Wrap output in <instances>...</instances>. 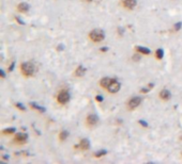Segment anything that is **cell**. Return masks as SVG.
<instances>
[{
	"label": "cell",
	"mask_w": 182,
	"mask_h": 164,
	"mask_svg": "<svg viewBox=\"0 0 182 164\" xmlns=\"http://www.w3.org/2000/svg\"><path fill=\"white\" fill-rule=\"evenodd\" d=\"M34 71H35V67L31 62H24L20 64V71L23 74L24 77H32L34 75Z\"/></svg>",
	"instance_id": "1"
},
{
	"label": "cell",
	"mask_w": 182,
	"mask_h": 164,
	"mask_svg": "<svg viewBox=\"0 0 182 164\" xmlns=\"http://www.w3.org/2000/svg\"><path fill=\"white\" fill-rule=\"evenodd\" d=\"M89 38L93 43H100L105 38V33L102 29H93L89 33Z\"/></svg>",
	"instance_id": "2"
},
{
	"label": "cell",
	"mask_w": 182,
	"mask_h": 164,
	"mask_svg": "<svg viewBox=\"0 0 182 164\" xmlns=\"http://www.w3.org/2000/svg\"><path fill=\"white\" fill-rule=\"evenodd\" d=\"M70 101V94L67 91H61L57 95V102L59 104H65Z\"/></svg>",
	"instance_id": "3"
},
{
	"label": "cell",
	"mask_w": 182,
	"mask_h": 164,
	"mask_svg": "<svg viewBox=\"0 0 182 164\" xmlns=\"http://www.w3.org/2000/svg\"><path fill=\"white\" fill-rule=\"evenodd\" d=\"M141 104V97H132L129 101H128V109L129 110H134L137 107H139V104Z\"/></svg>",
	"instance_id": "4"
},
{
	"label": "cell",
	"mask_w": 182,
	"mask_h": 164,
	"mask_svg": "<svg viewBox=\"0 0 182 164\" xmlns=\"http://www.w3.org/2000/svg\"><path fill=\"white\" fill-rule=\"evenodd\" d=\"M120 89H121V84H120V83H119L116 79H114L113 82H111V83L109 84V86H108L107 92L110 93V94H116L120 91Z\"/></svg>",
	"instance_id": "5"
},
{
	"label": "cell",
	"mask_w": 182,
	"mask_h": 164,
	"mask_svg": "<svg viewBox=\"0 0 182 164\" xmlns=\"http://www.w3.org/2000/svg\"><path fill=\"white\" fill-rule=\"evenodd\" d=\"M99 122V118H98V116L94 115V114H89L87 116V118H86V124H87L89 127H93L95 126L96 124Z\"/></svg>",
	"instance_id": "6"
},
{
	"label": "cell",
	"mask_w": 182,
	"mask_h": 164,
	"mask_svg": "<svg viewBox=\"0 0 182 164\" xmlns=\"http://www.w3.org/2000/svg\"><path fill=\"white\" fill-rule=\"evenodd\" d=\"M27 138H28V135H27L26 133L18 132V133H16L15 136H14V142H15V143H18V144H24V143L27 141Z\"/></svg>",
	"instance_id": "7"
},
{
	"label": "cell",
	"mask_w": 182,
	"mask_h": 164,
	"mask_svg": "<svg viewBox=\"0 0 182 164\" xmlns=\"http://www.w3.org/2000/svg\"><path fill=\"white\" fill-rule=\"evenodd\" d=\"M159 97H160V99H161V100L167 101V100H169V99H170L171 94H170V92H169V91H168L167 89H163L159 93Z\"/></svg>",
	"instance_id": "8"
},
{
	"label": "cell",
	"mask_w": 182,
	"mask_h": 164,
	"mask_svg": "<svg viewBox=\"0 0 182 164\" xmlns=\"http://www.w3.org/2000/svg\"><path fill=\"white\" fill-rule=\"evenodd\" d=\"M113 80H114L113 78H109V77H104V78H102L101 80H100V86H101L102 89H108V86H109V84L113 82Z\"/></svg>",
	"instance_id": "9"
},
{
	"label": "cell",
	"mask_w": 182,
	"mask_h": 164,
	"mask_svg": "<svg viewBox=\"0 0 182 164\" xmlns=\"http://www.w3.org/2000/svg\"><path fill=\"white\" fill-rule=\"evenodd\" d=\"M122 4H123V7H124L126 10H133L134 7H136L137 0H123V1H122Z\"/></svg>",
	"instance_id": "10"
},
{
	"label": "cell",
	"mask_w": 182,
	"mask_h": 164,
	"mask_svg": "<svg viewBox=\"0 0 182 164\" xmlns=\"http://www.w3.org/2000/svg\"><path fill=\"white\" fill-rule=\"evenodd\" d=\"M77 148H80L81 150H88V149L90 148V142L88 141L87 138H83V140H80L79 144L77 146H75Z\"/></svg>",
	"instance_id": "11"
},
{
	"label": "cell",
	"mask_w": 182,
	"mask_h": 164,
	"mask_svg": "<svg viewBox=\"0 0 182 164\" xmlns=\"http://www.w3.org/2000/svg\"><path fill=\"white\" fill-rule=\"evenodd\" d=\"M17 11L20 12V13H26V12L29 11V4L26 3V2H20V3L17 5Z\"/></svg>",
	"instance_id": "12"
},
{
	"label": "cell",
	"mask_w": 182,
	"mask_h": 164,
	"mask_svg": "<svg viewBox=\"0 0 182 164\" xmlns=\"http://www.w3.org/2000/svg\"><path fill=\"white\" fill-rule=\"evenodd\" d=\"M86 71H87V69H86L85 67L79 65V66L75 69V76L76 77H83L84 75L86 74Z\"/></svg>",
	"instance_id": "13"
},
{
	"label": "cell",
	"mask_w": 182,
	"mask_h": 164,
	"mask_svg": "<svg viewBox=\"0 0 182 164\" xmlns=\"http://www.w3.org/2000/svg\"><path fill=\"white\" fill-rule=\"evenodd\" d=\"M135 50L137 51V53H141V54H150V50H149L148 48L141 47V46L135 47Z\"/></svg>",
	"instance_id": "14"
},
{
	"label": "cell",
	"mask_w": 182,
	"mask_h": 164,
	"mask_svg": "<svg viewBox=\"0 0 182 164\" xmlns=\"http://www.w3.org/2000/svg\"><path fill=\"white\" fill-rule=\"evenodd\" d=\"M68 136H69V132L67 130H62L60 133H59V140H60V141H65Z\"/></svg>",
	"instance_id": "15"
},
{
	"label": "cell",
	"mask_w": 182,
	"mask_h": 164,
	"mask_svg": "<svg viewBox=\"0 0 182 164\" xmlns=\"http://www.w3.org/2000/svg\"><path fill=\"white\" fill-rule=\"evenodd\" d=\"M163 56H164V52H163V49H158L156 51V56L158 60H161L163 59Z\"/></svg>",
	"instance_id": "16"
},
{
	"label": "cell",
	"mask_w": 182,
	"mask_h": 164,
	"mask_svg": "<svg viewBox=\"0 0 182 164\" xmlns=\"http://www.w3.org/2000/svg\"><path fill=\"white\" fill-rule=\"evenodd\" d=\"M13 132H15V129H14V128H10V129H4V130L2 131V133H3V134H11V133H13Z\"/></svg>",
	"instance_id": "17"
},
{
	"label": "cell",
	"mask_w": 182,
	"mask_h": 164,
	"mask_svg": "<svg viewBox=\"0 0 182 164\" xmlns=\"http://www.w3.org/2000/svg\"><path fill=\"white\" fill-rule=\"evenodd\" d=\"M106 150H100V151H98V153H95V157L96 158H100V157H102V156H105L106 155Z\"/></svg>",
	"instance_id": "18"
},
{
	"label": "cell",
	"mask_w": 182,
	"mask_h": 164,
	"mask_svg": "<svg viewBox=\"0 0 182 164\" xmlns=\"http://www.w3.org/2000/svg\"><path fill=\"white\" fill-rule=\"evenodd\" d=\"M31 107L33 109H37V110H40V111H44V109L41 108V107H39V106H37L35 104H31Z\"/></svg>",
	"instance_id": "19"
},
{
	"label": "cell",
	"mask_w": 182,
	"mask_h": 164,
	"mask_svg": "<svg viewBox=\"0 0 182 164\" xmlns=\"http://www.w3.org/2000/svg\"><path fill=\"white\" fill-rule=\"evenodd\" d=\"M16 108H18L19 110H22V111H25V110H26V108H25V107H24V106H22V104H16Z\"/></svg>",
	"instance_id": "20"
},
{
	"label": "cell",
	"mask_w": 182,
	"mask_h": 164,
	"mask_svg": "<svg viewBox=\"0 0 182 164\" xmlns=\"http://www.w3.org/2000/svg\"><path fill=\"white\" fill-rule=\"evenodd\" d=\"M95 99H96V101H99V102H101V101H103V97L100 96V95H98V96L95 97Z\"/></svg>",
	"instance_id": "21"
},
{
	"label": "cell",
	"mask_w": 182,
	"mask_h": 164,
	"mask_svg": "<svg viewBox=\"0 0 182 164\" xmlns=\"http://www.w3.org/2000/svg\"><path fill=\"white\" fill-rule=\"evenodd\" d=\"M180 27H181V24L179 22V24H177V25L175 26V30H176V31H178V30L180 29Z\"/></svg>",
	"instance_id": "22"
},
{
	"label": "cell",
	"mask_w": 182,
	"mask_h": 164,
	"mask_svg": "<svg viewBox=\"0 0 182 164\" xmlns=\"http://www.w3.org/2000/svg\"><path fill=\"white\" fill-rule=\"evenodd\" d=\"M13 67H14V63H12V64H11V66H10V68H9V71H12V69H13Z\"/></svg>",
	"instance_id": "23"
},
{
	"label": "cell",
	"mask_w": 182,
	"mask_h": 164,
	"mask_svg": "<svg viewBox=\"0 0 182 164\" xmlns=\"http://www.w3.org/2000/svg\"><path fill=\"white\" fill-rule=\"evenodd\" d=\"M1 76H2V78H4V73H3V71H1Z\"/></svg>",
	"instance_id": "24"
},
{
	"label": "cell",
	"mask_w": 182,
	"mask_h": 164,
	"mask_svg": "<svg viewBox=\"0 0 182 164\" xmlns=\"http://www.w3.org/2000/svg\"><path fill=\"white\" fill-rule=\"evenodd\" d=\"M85 1H87V2H91V1H93V0H85Z\"/></svg>",
	"instance_id": "25"
}]
</instances>
